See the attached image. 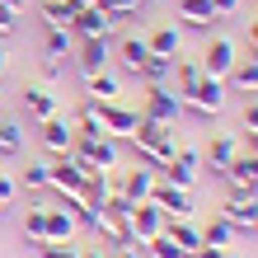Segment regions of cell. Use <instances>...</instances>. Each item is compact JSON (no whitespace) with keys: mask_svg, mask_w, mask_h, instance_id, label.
<instances>
[{"mask_svg":"<svg viewBox=\"0 0 258 258\" xmlns=\"http://www.w3.org/2000/svg\"><path fill=\"white\" fill-rule=\"evenodd\" d=\"M174 132L178 127H169V122H150V117H141V127H136V136H132L136 164H146V169L160 174V164L174 155Z\"/></svg>","mask_w":258,"mask_h":258,"instance_id":"1","label":"cell"},{"mask_svg":"<svg viewBox=\"0 0 258 258\" xmlns=\"http://www.w3.org/2000/svg\"><path fill=\"white\" fill-rule=\"evenodd\" d=\"M71 160L80 164L85 174H89V169H108V174H113L117 164H122V150H117L113 136H75Z\"/></svg>","mask_w":258,"mask_h":258,"instance_id":"2","label":"cell"},{"mask_svg":"<svg viewBox=\"0 0 258 258\" xmlns=\"http://www.w3.org/2000/svg\"><path fill=\"white\" fill-rule=\"evenodd\" d=\"M225 80H216V75H202V80L192 85V94L183 99V113H192V117H202V122H211L221 108H225Z\"/></svg>","mask_w":258,"mask_h":258,"instance_id":"3","label":"cell"},{"mask_svg":"<svg viewBox=\"0 0 258 258\" xmlns=\"http://www.w3.org/2000/svg\"><path fill=\"white\" fill-rule=\"evenodd\" d=\"M141 117H150V122H169V127H178V117H183V99H178L169 85H146Z\"/></svg>","mask_w":258,"mask_h":258,"instance_id":"4","label":"cell"},{"mask_svg":"<svg viewBox=\"0 0 258 258\" xmlns=\"http://www.w3.org/2000/svg\"><path fill=\"white\" fill-rule=\"evenodd\" d=\"M89 103H94V99H89ZM94 113H99V122H103V132H108L113 141H132L136 127H141V108H127L122 99H117V103H94Z\"/></svg>","mask_w":258,"mask_h":258,"instance_id":"5","label":"cell"},{"mask_svg":"<svg viewBox=\"0 0 258 258\" xmlns=\"http://www.w3.org/2000/svg\"><path fill=\"white\" fill-rule=\"evenodd\" d=\"M71 61H75V71H80V75H99V71H108L113 47H108V38H75Z\"/></svg>","mask_w":258,"mask_h":258,"instance_id":"6","label":"cell"},{"mask_svg":"<svg viewBox=\"0 0 258 258\" xmlns=\"http://www.w3.org/2000/svg\"><path fill=\"white\" fill-rule=\"evenodd\" d=\"M150 202H155L169 221H192V192L188 188H174V183H164V178H155Z\"/></svg>","mask_w":258,"mask_h":258,"instance_id":"7","label":"cell"},{"mask_svg":"<svg viewBox=\"0 0 258 258\" xmlns=\"http://www.w3.org/2000/svg\"><path fill=\"white\" fill-rule=\"evenodd\" d=\"M221 216L235 225V235L258 230V197H253V192H239V188H230V197L221 202Z\"/></svg>","mask_w":258,"mask_h":258,"instance_id":"8","label":"cell"},{"mask_svg":"<svg viewBox=\"0 0 258 258\" xmlns=\"http://www.w3.org/2000/svg\"><path fill=\"white\" fill-rule=\"evenodd\" d=\"M164 211L155 207V202H136L132 211H127V225H132V244H146V239H155L160 230H164Z\"/></svg>","mask_w":258,"mask_h":258,"instance_id":"9","label":"cell"},{"mask_svg":"<svg viewBox=\"0 0 258 258\" xmlns=\"http://www.w3.org/2000/svg\"><path fill=\"white\" fill-rule=\"evenodd\" d=\"M235 61H239V47H235V42H230V38H211L207 47H202V61H197V66H202V75H216V80H225Z\"/></svg>","mask_w":258,"mask_h":258,"instance_id":"10","label":"cell"},{"mask_svg":"<svg viewBox=\"0 0 258 258\" xmlns=\"http://www.w3.org/2000/svg\"><path fill=\"white\" fill-rule=\"evenodd\" d=\"M150 188H155V169H146V164H132L122 169V178H113V192H122L127 202H150Z\"/></svg>","mask_w":258,"mask_h":258,"instance_id":"11","label":"cell"},{"mask_svg":"<svg viewBox=\"0 0 258 258\" xmlns=\"http://www.w3.org/2000/svg\"><path fill=\"white\" fill-rule=\"evenodd\" d=\"M38 141H42V150H47V155H71L75 127L66 122L61 113H56V117H47V122H38Z\"/></svg>","mask_w":258,"mask_h":258,"instance_id":"12","label":"cell"},{"mask_svg":"<svg viewBox=\"0 0 258 258\" xmlns=\"http://www.w3.org/2000/svg\"><path fill=\"white\" fill-rule=\"evenodd\" d=\"M71 33H75V38H108V33H113V14L103 10V5H80Z\"/></svg>","mask_w":258,"mask_h":258,"instance_id":"13","label":"cell"},{"mask_svg":"<svg viewBox=\"0 0 258 258\" xmlns=\"http://www.w3.org/2000/svg\"><path fill=\"white\" fill-rule=\"evenodd\" d=\"M239 155V136L235 132H216V136H211V146H207V155H202V169H211V174H225V164H230Z\"/></svg>","mask_w":258,"mask_h":258,"instance_id":"14","label":"cell"},{"mask_svg":"<svg viewBox=\"0 0 258 258\" xmlns=\"http://www.w3.org/2000/svg\"><path fill=\"white\" fill-rule=\"evenodd\" d=\"M24 113L33 117V122H47V117L61 113V99L52 94V85H28L24 89Z\"/></svg>","mask_w":258,"mask_h":258,"instance_id":"15","label":"cell"},{"mask_svg":"<svg viewBox=\"0 0 258 258\" xmlns=\"http://www.w3.org/2000/svg\"><path fill=\"white\" fill-rule=\"evenodd\" d=\"M75 235H80V230H75V216L66 207L47 202V239H42V244H75Z\"/></svg>","mask_w":258,"mask_h":258,"instance_id":"16","label":"cell"},{"mask_svg":"<svg viewBox=\"0 0 258 258\" xmlns=\"http://www.w3.org/2000/svg\"><path fill=\"white\" fill-rule=\"evenodd\" d=\"M146 42H150V56H178V47H183V28L178 24H160V28H150L146 33Z\"/></svg>","mask_w":258,"mask_h":258,"instance_id":"17","label":"cell"},{"mask_svg":"<svg viewBox=\"0 0 258 258\" xmlns=\"http://www.w3.org/2000/svg\"><path fill=\"white\" fill-rule=\"evenodd\" d=\"M85 99H94V103H117V99H122V80H117L113 71L85 75Z\"/></svg>","mask_w":258,"mask_h":258,"instance_id":"18","label":"cell"},{"mask_svg":"<svg viewBox=\"0 0 258 258\" xmlns=\"http://www.w3.org/2000/svg\"><path fill=\"white\" fill-rule=\"evenodd\" d=\"M178 19H183L188 28H197V33H207V28H216V10H211V0H178Z\"/></svg>","mask_w":258,"mask_h":258,"instance_id":"19","label":"cell"},{"mask_svg":"<svg viewBox=\"0 0 258 258\" xmlns=\"http://www.w3.org/2000/svg\"><path fill=\"white\" fill-rule=\"evenodd\" d=\"M146 56H150V42H146V33H127L122 42H117V61H122V71H141L146 66Z\"/></svg>","mask_w":258,"mask_h":258,"instance_id":"20","label":"cell"},{"mask_svg":"<svg viewBox=\"0 0 258 258\" xmlns=\"http://www.w3.org/2000/svg\"><path fill=\"white\" fill-rule=\"evenodd\" d=\"M80 14V0H42V28H71Z\"/></svg>","mask_w":258,"mask_h":258,"instance_id":"21","label":"cell"},{"mask_svg":"<svg viewBox=\"0 0 258 258\" xmlns=\"http://www.w3.org/2000/svg\"><path fill=\"white\" fill-rule=\"evenodd\" d=\"M24 239H28L33 249L47 239V202H42V197H38L33 207H24Z\"/></svg>","mask_w":258,"mask_h":258,"instance_id":"22","label":"cell"},{"mask_svg":"<svg viewBox=\"0 0 258 258\" xmlns=\"http://www.w3.org/2000/svg\"><path fill=\"white\" fill-rule=\"evenodd\" d=\"M197 230H202V249H230V244H235V225L225 221V216L197 225Z\"/></svg>","mask_w":258,"mask_h":258,"instance_id":"23","label":"cell"},{"mask_svg":"<svg viewBox=\"0 0 258 258\" xmlns=\"http://www.w3.org/2000/svg\"><path fill=\"white\" fill-rule=\"evenodd\" d=\"M164 235H169L183 253H197V249H202V230H197L192 221H164Z\"/></svg>","mask_w":258,"mask_h":258,"instance_id":"24","label":"cell"},{"mask_svg":"<svg viewBox=\"0 0 258 258\" xmlns=\"http://www.w3.org/2000/svg\"><path fill=\"white\" fill-rule=\"evenodd\" d=\"M225 85H235L239 94H258V61L239 56V61L230 66V75H225Z\"/></svg>","mask_w":258,"mask_h":258,"instance_id":"25","label":"cell"},{"mask_svg":"<svg viewBox=\"0 0 258 258\" xmlns=\"http://www.w3.org/2000/svg\"><path fill=\"white\" fill-rule=\"evenodd\" d=\"M0 155L5 160L24 155V122L19 117H0Z\"/></svg>","mask_w":258,"mask_h":258,"instance_id":"26","label":"cell"},{"mask_svg":"<svg viewBox=\"0 0 258 258\" xmlns=\"http://www.w3.org/2000/svg\"><path fill=\"white\" fill-rule=\"evenodd\" d=\"M71 52H75V33H71V28H47V38H42V56L66 61Z\"/></svg>","mask_w":258,"mask_h":258,"instance_id":"27","label":"cell"},{"mask_svg":"<svg viewBox=\"0 0 258 258\" xmlns=\"http://www.w3.org/2000/svg\"><path fill=\"white\" fill-rule=\"evenodd\" d=\"M197 80H202V66H197V61H174V75H169V89H174L178 99H188Z\"/></svg>","mask_w":258,"mask_h":258,"instance_id":"28","label":"cell"},{"mask_svg":"<svg viewBox=\"0 0 258 258\" xmlns=\"http://www.w3.org/2000/svg\"><path fill=\"white\" fill-rule=\"evenodd\" d=\"M174 61H178V56H174ZM174 61H169V56H146V66L136 71V80H146V85H169Z\"/></svg>","mask_w":258,"mask_h":258,"instance_id":"29","label":"cell"},{"mask_svg":"<svg viewBox=\"0 0 258 258\" xmlns=\"http://www.w3.org/2000/svg\"><path fill=\"white\" fill-rule=\"evenodd\" d=\"M141 253H150V258H188V253L178 249L169 235H164V230H160L155 239H146V244H141Z\"/></svg>","mask_w":258,"mask_h":258,"instance_id":"30","label":"cell"},{"mask_svg":"<svg viewBox=\"0 0 258 258\" xmlns=\"http://www.w3.org/2000/svg\"><path fill=\"white\" fill-rule=\"evenodd\" d=\"M19 183H24L28 192H47V183H52V178H47V160L24 164V178H19Z\"/></svg>","mask_w":258,"mask_h":258,"instance_id":"31","label":"cell"},{"mask_svg":"<svg viewBox=\"0 0 258 258\" xmlns=\"http://www.w3.org/2000/svg\"><path fill=\"white\" fill-rule=\"evenodd\" d=\"M99 5L113 14V24H122V19H136V14H141V5H136V0H99Z\"/></svg>","mask_w":258,"mask_h":258,"instance_id":"32","label":"cell"},{"mask_svg":"<svg viewBox=\"0 0 258 258\" xmlns=\"http://www.w3.org/2000/svg\"><path fill=\"white\" fill-rule=\"evenodd\" d=\"M38 258H80V244H38Z\"/></svg>","mask_w":258,"mask_h":258,"instance_id":"33","label":"cell"},{"mask_svg":"<svg viewBox=\"0 0 258 258\" xmlns=\"http://www.w3.org/2000/svg\"><path fill=\"white\" fill-rule=\"evenodd\" d=\"M19 19H24L19 10H10V5H0V38H10V33H19Z\"/></svg>","mask_w":258,"mask_h":258,"instance_id":"34","label":"cell"},{"mask_svg":"<svg viewBox=\"0 0 258 258\" xmlns=\"http://www.w3.org/2000/svg\"><path fill=\"white\" fill-rule=\"evenodd\" d=\"M61 71H66V61H52V56H42V85H56V80H61Z\"/></svg>","mask_w":258,"mask_h":258,"instance_id":"35","label":"cell"},{"mask_svg":"<svg viewBox=\"0 0 258 258\" xmlns=\"http://www.w3.org/2000/svg\"><path fill=\"white\" fill-rule=\"evenodd\" d=\"M239 5H244V0H211L216 19H235V14H239Z\"/></svg>","mask_w":258,"mask_h":258,"instance_id":"36","label":"cell"},{"mask_svg":"<svg viewBox=\"0 0 258 258\" xmlns=\"http://www.w3.org/2000/svg\"><path fill=\"white\" fill-rule=\"evenodd\" d=\"M14 192H19V183H14L10 174H0V207H10V202H14Z\"/></svg>","mask_w":258,"mask_h":258,"instance_id":"37","label":"cell"},{"mask_svg":"<svg viewBox=\"0 0 258 258\" xmlns=\"http://www.w3.org/2000/svg\"><path fill=\"white\" fill-rule=\"evenodd\" d=\"M244 132H258V94H249L244 103Z\"/></svg>","mask_w":258,"mask_h":258,"instance_id":"38","label":"cell"},{"mask_svg":"<svg viewBox=\"0 0 258 258\" xmlns=\"http://www.w3.org/2000/svg\"><path fill=\"white\" fill-rule=\"evenodd\" d=\"M108 258H141L136 244H108Z\"/></svg>","mask_w":258,"mask_h":258,"instance_id":"39","label":"cell"},{"mask_svg":"<svg viewBox=\"0 0 258 258\" xmlns=\"http://www.w3.org/2000/svg\"><path fill=\"white\" fill-rule=\"evenodd\" d=\"M239 150H244V155H258V132H244V136H239Z\"/></svg>","mask_w":258,"mask_h":258,"instance_id":"40","label":"cell"},{"mask_svg":"<svg viewBox=\"0 0 258 258\" xmlns=\"http://www.w3.org/2000/svg\"><path fill=\"white\" fill-rule=\"evenodd\" d=\"M80 258H108V253H103V249H85V244H80Z\"/></svg>","mask_w":258,"mask_h":258,"instance_id":"41","label":"cell"},{"mask_svg":"<svg viewBox=\"0 0 258 258\" xmlns=\"http://www.w3.org/2000/svg\"><path fill=\"white\" fill-rule=\"evenodd\" d=\"M0 5H10V10H19V14H24V10H28V0H0Z\"/></svg>","mask_w":258,"mask_h":258,"instance_id":"42","label":"cell"},{"mask_svg":"<svg viewBox=\"0 0 258 258\" xmlns=\"http://www.w3.org/2000/svg\"><path fill=\"white\" fill-rule=\"evenodd\" d=\"M249 47H258V19L249 24Z\"/></svg>","mask_w":258,"mask_h":258,"instance_id":"43","label":"cell"},{"mask_svg":"<svg viewBox=\"0 0 258 258\" xmlns=\"http://www.w3.org/2000/svg\"><path fill=\"white\" fill-rule=\"evenodd\" d=\"M5 61H10V56H5V47H0V75H5Z\"/></svg>","mask_w":258,"mask_h":258,"instance_id":"44","label":"cell"},{"mask_svg":"<svg viewBox=\"0 0 258 258\" xmlns=\"http://www.w3.org/2000/svg\"><path fill=\"white\" fill-rule=\"evenodd\" d=\"M80 5H99V0H80Z\"/></svg>","mask_w":258,"mask_h":258,"instance_id":"45","label":"cell"},{"mask_svg":"<svg viewBox=\"0 0 258 258\" xmlns=\"http://www.w3.org/2000/svg\"><path fill=\"white\" fill-rule=\"evenodd\" d=\"M136 5H146V0H136Z\"/></svg>","mask_w":258,"mask_h":258,"instance_id":"46","label":"cell"},{"mask_svg":"<svg viewBox=\"0 0 258 258\" xmlns=\"http://www.w3.org/2000/svg\"><path fill=\"white\" fill-rule=\"evenodd\" d=\"M0 103H5V99H0Z\"/></svg>","mask_w":258,"mask_h":258,"instance_id":"47","label":"cell"}]
</instances>
